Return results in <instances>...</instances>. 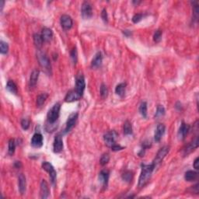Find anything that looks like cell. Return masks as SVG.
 Segmentation results:
<instances>
[{"label": "cell", "instance_id": "cell-1", "mask_svg": "<svg viewBox=\"0 0 199 199\" xmlns=\"http://www.w3.org/2000/svg\"><path fill=\"white\" fill-rule=\"evenodd\" d=\"M60 110H61V104L60 103H56L48 111L47 114L46 124H45V129L47 132H51L57 128V124L55 125V123L59 118Z\"/></svg>", "mask_w": 199, "mask_h": 199}, {"label": "cell", "instance_id": "cell-2", "mask_svg": "<svg viewBox=\"0 0 199 199\" xmlns=\"http://www.w3.org/2000/svg\"><path fill=\"white\" fill-rule=\"evenodd\" d=\"M155 170L154 165L152 164H142V171L139 179V187H143L149 181L152 177L153 170Z\"/></svg>", "mask_w": 199, "mask_h": 199}, {"label": "cell", "instance_id": "cell-3", "mask_svg": "<svg viewBox=\"0 0 199 199\" xmlns=\"http://www.w3.org/2000/svg\"><path fill=\"white\" fill-rule=\"evenodd\" d=\"M37 57H38V61H39L40 65L41 66L43 69H45L46 71L51 72V61H50V60L48 59V56H47V55L45 54V53L39 51L38 52V54H37Z\"/></svg>", "mask_w": 199, "mask_h": 199}, {"label": "cell", "instance_id": "cell-4", "mask_svg": "<svg viewBox=\"0 0 199 199\" xmlns=\"http://www.w3.org/2000/svg\"><path fill=\"white\" fill-rule=\"evenodd\" d=\"M169 151H170V147L169 146H163V147H162L161 149H160L159 150V152L157 153V154H156V157H155L154 160H153V164L154 165L155 168H156V166H159L160 163L163 162V159L166 157V156L168 154Z\"/></svg>", "mask_w": 199, "mask_h": 199}, {"label": "cell", "instance_id": "cell-5", "mask_svg": "<svg viewBox=\"0 0 199 199\" xmlns=\"http://www.w3.org/2000/svg\"><path fill=\"white\" fill-rule=\"evenodd\" d=\"M86 87V82H85V79L84 76H82V74H78L76 76V87L74 90L80 94L82 97L84 93V90H85Z\"/></svg>", "mask_w": 199, "mask_h": 199}, {"label": "cell", "instance_id": "cell-6", "mask_svg": "<svg viewBox=\"0 0 199 199\" xmlns=\"http://www.w3.org/2000/svg\"><path fill=\"white\" fill-rule=\"evenodd\" d=\"M42 168L45 170V171L49 174L50 179H51V182L52 184H55L56 181V177H57V174H56V171L55 170L54 166L48 162H44L42 163Z\"/></svg>", "mask_w": 199, "mask_h": 199}, {"label": "cell", "instance_id": "cell-7", "mask_svg": "<svg viewBox=\"0 0 199 199\" xmlns=\"http://www.w3.org/2000/svg\"><path fill=\"white\" fill-rule=\"evenodd\" d=\"M118 139V134L115 131H109L103 135V140L108 147H111L116 144Z\"/></svg>", "mask_w": 199, "mask_h": 199}, {"label": "cell", "instance_id": "cell-8", "mask_svg": "<svg viewBox=\"0 0 199 199\" xmlns=\"http://www.w3.org/2000/svg\"><path fill=\"white\" fill-rule=\"evenodd\" d=\"M78 115L79 114L77 112H74L72 114H71L69 115V117L68 118L67 122H66L65 128L64 130V133H67V132H70L73 127L75 126L76 123L77 119H78Z\"/></svg>", "mask_w": 199, "mask_h": 199}, {"label": "cell", "instance_id": "cell-9", "mask_svg": "<svg viewBox=\"0 0 199 199\" xmlns=\"http://www.w3.org/2000/svg\"><path fill=\"white\" fill-rule=\"evenodd\" d=\"M81 13H82V17L84 19H90L93 15V8H92L91 4L89 2H84L82 5L81 8Z\"/></svg>", "mask_w": 199, "mask_h": 199}, {"label": "cell", "instance_id": "cell-10", "mask_svg": "<svg viewBox=\"0 0 199 199\" xmlns=\"http://www.w3.org/2000/svg\"><path fill=\"white\" fill-rule=\"evenodd\" d=\"M60 22H61V27H62L65 30H69V29L72 28V24H73L72 19L71 18V17H69V16L68 15L61 16Z\"/></svg>", "mask_w": 199, "mask_h": 199}, {"label": "cell", "instance_id": "cell-11", "mask_svg": "<svg viewBox=\"0 0 199 199\" xmlns=\"http://www.w3.org/2000/svg\"><path fill=\"white\" fill-rule=\"evenodd\" d=\"M189 131H190V125L183 121L180 127L178 133H177V136L180 140H184L187 135L188 134Z\"/></svg>", "mask_w": 199, "mask_h": 199}, {"label": "cell", "instance_id": "cell-12", "mask_svg": "<svg viewBox=\"0 0 199 199\" xmlns=\"http://www.w3.org/2000/svg\"><path fill=\"white\" fill-rule=\"evenodd\" d=\"M110 172L107 170H103L100 172L99 174V181L100 184H102L103 187L107 188L108 184V181H109Z\"/></svg>", "mask_w": 199, "mask_h": 199}, {"label": "cell", "instance_id": "cell-13", "mask_svg": "<svg viewBox=\"0 0 199 199\" xmlns=\"http://www.w3.org/2000/svg\"><path fill=\"white\" fill-rule=\"evenodd\" d=\"M63 149V141L61 135H57L55 138L54 144H53V151L55 153H59Z\"/></svg>", "mask_w": 199, "mask_h": 199}, {"label": "cell", "instance_id": "cell-14", "mask_svg": "<svg viewBox=\"0 0 199 199\" xmlns=\"http://www.w3.org/2000/svg\"><path fill=\"white\" fill-rule=\"evenodd\" d=\"M82 98V96L80 94H79L75 90H71L69 93L66 94L65 97V101L68 102V103H72V102L77 101V100H80Z\"/></svg>", "mask_w": 199, "mask_h": 199}, {"label": "cell", "instance_id": "cell-15", "mask_svg": "<svg viewBox=\"0 0 199 199\" xmlns=\"http://www.w3.org/2000/svg\"><path fill=\"white\" fill-rule=\"evenodd\" d=\"M43 136L40 133H35L31 139V145L34 148H40L43 145Z\"/></svg>", "mask_w": 199, "mask_h": 199}, {"label": "cell", "instance_id": "cell-16", "mask_svg": "<svg viewBox=\"0 0 199 199\" xmlns=\"http://www.w3.org/2000/svg\"><path fill=\"white\" fill-rule=\"evenodd\" d=\"M198 143H199V141H198V137H195V139L192 141L191 142L188 144L185 148L184 149V155L186 156V155L189 154V153H191L193 150H195V149H197L198 147Z\"/></svg>", "mask_w": 199, "mask_h": 199}, {"label": "cell", "instance_id": "cell-17", "mask_svg": "<svg viewBox=\"0 0 199 199\" xmlns=\"http://www.w3.org/2000/svg\"><path fill=\"white\" fill-rule=\"evenodd\" d=\"M165 131H166V127H165L164 124H159L156 127V132H155L154 135V140L156 142H159L161 140L162 137L164 135Z\"/></svg>", "mask_w": 199, "mask_h": 199}, {"label": "cell", "instance_id": "cell-18", "mask_svg": "<svg viewBox=\"0 0 199 199\" xmlns=\"http://www.w3.org/2000/svg\"><path fill=\"white\" fill-rule=\"evenodd\" d=\"M49 187L46 181L42 180L40 183V198L42 199H46L49 196Z\"/></svg>", "mask_w": 199, "mask_h": 199}, {"label": "cell", "instance_id": "cell-19", "mask_svg": "<svg viewBox=\"0 0 199 199\" xmlns=\"http://www.w3.org/2000/svg\"><path fill=\"white\" fill-rule=\"evenodd\" d=\"M41 37L44 42H49L53 38L52 30H51V29L48 28V27H45V28H43V30H42Z\"/></svg>", "mask_w": 199, "mask_h": 199}, {"label": "cell", "instance_id": "cell-20", "mask_svg": "<svg viewBox=\"0 0 199 199\" xmlns=\"http://www.w3.org/2000/svg\"><path fill=\"white\" fill-rule=\"evenodd\" d=\"M18 185L19 191H20L21 195H24L26 191V186H27V182H26V177L23 174H20L18 178Z\"/></svg>", "mask_w": 199, "mask_h": 199}, {"label": "cell", "instance_id": "cell-21", "mask_svg": "<svg viewBox=\"0 0 199 199\" xmlns=\"http://www.w3.org/2000/svg\"><path fill=\"white\" fill-rule=\"evenodd\" d=\"M102 61H103V56H102L101 52H97L95 55L94 58L92 60L91 67L92 68H98L101 65Z\"/></svg>", "mask_w": 199, "mask_h": 199}, {"label": "cell", "instance_id": "cell-22", "mask_svg": "<svg viewBox=\"0 0 199 199\" xmlns=\"http://www.w3.org/2000/svg\"><path fill=\"white\" fill-rule=\"evenodd\" d=\"M39 74L40 72L37 69L34 70L32 72L31 75L30 77V87H34L36 86L37 82H38V78H39Z\"/></svg>", "mask_w": 199, "mask_h": 199}, {"label": "cell", "instance_id": "cell-23", "mask_svg": "<svg viewBox=\"0 0 199 199\" xmlns=\"http://www.w3.org/2000/svg\"><path fill=\"white\" fill-rule=\"evenodd\" d=\"M6 90L9 92H10L13 94L17 95L18 93V89H17V86L15 82L13 80H9L6 84Z\"/></svg>", "mask_w": 199, "mask_h": 199}, {"label": "cell", "instance_id": "cell-24", "mask_svg": "<svg viewBox=\"0 0 199 199\" xmlns=\"http://www.w3.org/2000/svg\"><path fill=\"white\" fill-rule=\"evenodd\" d=\"M184 178L187 181H195L198 178V173L194 170H188L185 173Z\"/></svg>", "mask_w": 199, "mask_h": 199}, {"label": "cell", "instance_id": "cell-25", "mask_svg": "<svg viewBox=\"0 0 199 199\" xmlns=\"http://www.w3.org/2000/svg\"><path fill=\"white\" fill-rule=\"evenodd\" d=\"M125 88H126V83H124V82L119 83L115 88L116 94L118 95V96L121 97H124V93H125Z\"/></svg>", "mask_w": 199, "mask_h": 199}, {"label": "cell", "instance_id": "cell-26", "mask_svg": "<svg viewBox=\"0 0 199 199\" xmlns=\"http://www.w3.org/2000/svg\"><path fill=\"white\" fill-rule=\"evenodd\" d=\"M34 45L38 48H41L44 43L41 34H34Z\"/></svg>", "mask_w": 199, "mask_h": 199}, {"label": "cell", "instance_id": "cell-27", "mask_svg": "<svg viewBox=\"0 0 199 199\" xmlns=\"http://www.w3.org/2000/svg\"><path fill=\"white\" fill-rule=\"evenodd\" d=\"M123 131H124V134L126 135H132V123L129 121H126L124 123V128H123Z\"/></svg>", "mask_w": 199, "mask_h": 199}, {"label": "cell", "instance_id": "cell-28", "mask_svg": "<svg viewBox=\"0 0 199 199\" xmlns=\"http://www.w3.org/2000/svg\"><path fill=\"white\" fill-rule=\"evenodd\" d=\"M48 93H41V94L38 95V97H37V105L38 107H41L42 105L45 103V102L46 101V100L48 99Z\"/></svg>", "mask_w": 199, "mask_h": 199}, {"label": "cell", "instance_id": "cell-29", "mask_svg": "<svg viewBox=\"0 0 199 199\" xmlns=\"http://www.w3.org/2000/svg\"><path fill=\"white\" fill-rule=\"evenodd\" d=\"M16 149V142L14 139H10L9 141V144H8V153L10 156H13L15 153Z\"/></svg>", "mask_w": 199, "mask_h": 199}, {"label": "cell", "instance_id": "cell-30", "mask_svg": "<svg viewBox=\"0 0 199 199\" xmlns=\"http://www.w3.org/2000/svg\"><path fill=\"white\" fill-rule=\"evenodd\" d=\"M139 112L143 118L147 117V103L146 102H142L139 106Z\"/></svg>", "mask_w": 199, "mask_h": 199}, {"label": "cell", "instance_id": "cell-31", "mask_svg": "<svg viewBox=\"0 0 199 199\" xmlns=\"http://www.w3.org/2000/svg\"><path fill=\"white\" fill-rule=\"evenodd\" d=\"M122 179L124 180L126 182H131L132 178H133V174H132V171L127 170L124 173H123L122 176H121Z\"/></svg>", "mask_w": 199, "mask_h": 199}, {"label": "cell", "instance_id": "cell-32", "mask_svg": "<svg viewBox=\"0 0 199 199\" xmlns=\"http://www.w3.org/2000/svg\"><path fill=\"white\" fill-rule=\"evenodd\" d=\"M9 51V45L7 43L1 40L0 41V52L3 55L7 54Z\"/></svg>", "mask_w": 199, "mask_h": 199}, {"label": "cell", "instance_id": "cell-33", "mask_svg": "<svg viewBox=\"0 0 199 199\" xmlns=\"http://www.w3.org/2000/svg\"><path fill=\"white\" fill-rule=\"evenodd\" d=\"M165 108L164 107L162 106V105H158L157 106V109H156V114H155V118H160V117H163V115L165 114Z\"/></svg>", "mask_w": 199, "mask_h": 199}, {"label": "cell", "instance_id": "cell-34", "mask_svg": "<svg viewBox=\"0 0 199 199\" xmlns=\"http://www.w3.org/2000/svg\"><path fill=\"white\" fill-rule=\"evenodd\" d=\"M109 160H110V155L108 154V153H104V154L102 155L101 158H100V163L101 164V166H105L106 164H107Z\"/></svg>", "mask_w": 199, "mask_h": 199}, {"label": "cell", "instance_id": "cell-35", "mask_svg": "<svg viewBox=\"0 0 199 199\" xmlns=\"http://www.w3.org/2000/svg\"><path fill=\"white\" fill-rule=\"evenodd\" d=\"M108 95V90L107 87L105 84H102L100 86V96L102 97V98H106Z\"/></svg>", "mask_w": 199, "mask_h": 199}, {"label": "cell", "instance_id": "cell-36", "mask_svg": "<svg viewBox=\"0 0 199 199\" xmlns=\"http://www.w3.org/2000/svg\"><path fill=\"white\" fill-rule=\"evenodd\" d=\"M162 34H163V32L161 30H157L155 32L154 35H153V40L156 43L160 42L162 39Z\"/></svg>", "mask_w": 199, "mask_h": 199}, {"label": "cell", "instance_id": "cell-37", "mask_svg": "<svg viewBox=\"0 0 199 199\" xmlns=\"http://www.w3.org/2000/svg\"><path fill=\"white\" fill-rule=\"evenodd\" d=\"M20 124H21V127H22V128L24 129V130H27V129L29 128V127H30V121H29L28 119L24 118L22 119V121H21Z\"/></svg>", "mask_w": 199, "mask_h": 199}, {"label": "cell", "instance_id": "cell-38", "mask_svg": "<svg viewBox=\"0 0 199 199\" xmlns=\"http://www.w3.org/2000/svg\"><path fill=\"white\" fill-rule=\"evenodd\" d=\"M142 18H143V14L137 13L133 16V17H132V21H133V23H135V24H137V23L140 22V21L142 20Z\"/></svg>", "mask_w": 199, "mask_h": 199}, {"label": "cell", "instance_id": "cell-39", "mask_svg": "<svg viewBox=\"0 0 199 199\" xmlns=\"http://www.w3.org/2000/svg\"><path fill=\"white\" fill-rule=\"evenodd\" d=\"M70 55H71V59H72L73 63L74 64H76L77 61V51L76 48H73V49L71 51Z\"/></svg>", "mask_w": 199, "mask_h": 199}, {"label": "cell", "instance_id": "cell-40", "mask_svg": "<svg viewBox=\"0 0 199 199\" xmlns=\"http://www.w3.org/2000/svg\"><path fill=\"white\" fill-rule=\"evenodd\" d=\"M101 18L104 23L108 22V15L106 9H103L101 12Z\"/></svg>", "mask_w": 199, "mask_h": 199}, {"label": "cell", "instance_id": "cell-41", "mask_svg": "<svg viewBox=\"0 0 199 199\" xmlns=\"http://www.w3.org/2000/svg\"><path fill=\"white\" fill-rule=\"evenodd\" d=\"M111 148V149L113 150V151L116 152V151H120V150H122L123 149H124V147L121 146V145H118V144L116 143V144H114V145H112Z\"/></svg>", "mask_w": 199, "mask_h": 199}, {"label": "cell", "instance_id": "cell-42", "mask_svg": "<svg viewBox=\"0 0 199 199\" xmlns=\"http://www.w3.org/2000/svg\"><path fill=\"white\" fill-rule=\"evenodd\" d=\"M194 168H195L196 170H198L199 169V158L197 157L196 159L195 160V161H194Z\"/></svg>", "mask_w": 199, "mask_h": 199}, {"label": "cell", "instance_id": "cell-43", "mask_svg": "<svg viewBox=\"0 0 199 199\" xmlns=\"http://www.w3.org/2000/svg\"><path fill=\"white\" fill-rule=\"evenodd\" d=\"M123 34H124V36H126L127 37V38H128V37H130L131 35H132V32L130 31V30H124V31H123Z\"/></svg>", "mask_w": 199, "mask_h": 199}, {"label": "cell", "instance_id": "cell-44", "mask_svg": "<svg viewBox=\"0 0 199 199\" xmlns=\"http://www.w3.org/2000/svg\"><path fill=\"white\" fill-rule=\"evenodd\" d=\"M14 166H15L16 168H20L21 166H22V163H21L20 161H16L15 163H14Z\"/></svg>", "mask_w": 199, "mask_h": 199}, {"label": "cell", "instance_id": "cell-45", "mask_svg": "<svg viewBox=\"0 0 199 199\" xmlns=\"http://www.w3.org/2000/svg\"><path fill=\"white\" fill-rule=\"evenodd\" d=\"M4 3H5L4 1H0V6H1V11L3 10V5H4Z\"/></svg>", "mask_w": 199, "mask_h": 199}, {"label": "cell", "instance_id": "cell-46", "mask_svg": "<svg viewBox=\"0 0 199 199\" xmlns=\"http://www.w3.org/2000/svg\"><path fill=\"white\" fill-rule=\"evenodd\" d=\"M141 3V2H140V1H139V2H135V1H133V3H135V4H137V5H138V4H139V3Z\"/></svg>", "mask_w": 199, "mask_h": 199}]
</instances>
